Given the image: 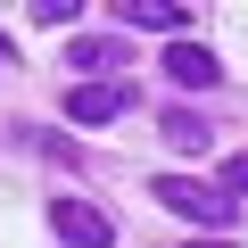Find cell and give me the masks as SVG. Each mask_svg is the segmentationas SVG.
Wrapping results in <instances>:
<instances>
[{
    "instance_id": "1",
    "label": "cell",
    "mask_w": 248,
    "mask_h": 248,
    "mask_svg": "<svg viewBox=\"0 0 248 248\" xmlns=\"http://www.w3.org/2000/svg\"><path fill=\"white\" fill-rule=\"evenodd\" d=\"M149 199H157V207H174V215H190V223H232V207H240L223 182H190V174H157V182H149Z\"/></svg>"
},
{
    "instance_id": "2",
    "label": "cell",
    "mask_w": 248,
    "mask_h": 248,
    "mask_svg": "<svg viewBox=\"0 0 248 248\" xmlns=\"http://www.w3.org/2000/svg\"><path fill=\"white\" fill-rule=\"evenodd\" d=\"M124 108H133L124 83H75V91H66V116H75V124H116Z\"/></svg>"
},
{
    "instance_id": "3",
    "label": "cell",
    "mask_w": 248,
    "mask_h": 248,
    "mask_svg": "<svg viewBox=\"0 0 248 248\" xmlns=\"http://www.w3.org/2000/svg\"><path fill=\"white\" fill-rule=\"evenodd\" d=\"M50 223H58V240H75V248H108L116 232H108V215L91 207V199H58L50 207Z\"/></svg>"
},
{
    "instance_id": "4",
    "label": "cell",
    "mask_w": 248,
    "mask_h": 248,
    "mask_svg": "<svg viewBox=\"0 0 248 248\" xmlns=\"http://www.w3.org/2000/svg\"><path fill=\"white\" fill-rule=\"evenodd\" d=\"M116 17H124V25H149V33L190 42V9H182V0H116Z\"/></svg>"
},
{
    "instance_id": "5",
    "label": "cell",
    "mask_w": 248,
    "mask_h": 248,
    "mask_svg": "<svg viewBox=\"0 0 248 248\" xmlns=\"http://www.w3.org/2000/svg\"><path fill=\"white\" fill-rule=\"evenodd\" d=\"M166 75H174L182 91H207L223 66H215V50H207V42H174V50H166Z\"/></svg>"
},
{
    "instance_id": "6",
    "label": "cell",
    "mask_w": 248,
    "mask_h": 248,
    "mask_svg": "<svg viewBox=\"0 0 248 248\" xmlns=\"http://www.w3.org/2000/svg\"><path fill=\"white\" fill-rule=\"evenodd\" d=\"M66 66H83V75H108V66H124V42H99V33H75Z\"/></svg>"
},
{
    "instance_id": "7",
    "label": "cell",
    "mask_w": 248,
    "mask_h": 248,
    "mask_svg": "<svg viewBox=\"0 0 248 248\" xmlns=\"http://www.w3.org/2000/svg\"><path fill=\"white\" fill-rule=\"evenodd\" d=\"M166 141L174 149H207V116L199 108H166Z\"/></svg>"
},
{
    "instance_id": "8",
    "label": "cell",
    "mask_w": 248,
    "mask_h": 248,
    "mask_svg": "<svg viewBox=\"0 0 248 248\" xmlns=\"http://www.w3.org/2000/svg\"><path fill=\"white\" fill-rule=\"evenodd\" d=\"M223 190H248V149H240V157L223 166Z\"/></svg>"
},
{
    "instance_id": "9",
    "label": "cell",
    "mask_w": 248,
    "mask_h": 248,
    "mask_svg": "<svg viewBox=\"0 0 248 248\" xmlns=\"http://www.w3.org/2000/svg\"><path fill=\"white\" fill-rule=\"evenodd\" d=\"M0 66H17V50H9V33H0Z\"/></svg>"
},
{
    "instance_id": "10",
    "label": "cell",
    "mask_w": 248,
    "mask_h": 248,
    "mask_svg": "<svg viewBox=\"0 0 248 248\" xmlns=\"http://www.w3.org/2000/svg\"><path fill=\"white\" fill-rule=\"evenodd\" d=\"M190 248H232V240H190Z\"/></svg>"
}]
</instances>
